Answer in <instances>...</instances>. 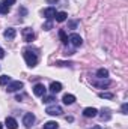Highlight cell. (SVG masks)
Returning <instances> with one entry per match:
<instances>
[{
  "instance_id": "6da1fadb",
  "label": "cell",
  "mask_w": 128,
  "mask_h": 129,
  "mask_svg": "<svg viewBox=\"0 0 128 129\" xmlns=\"http://www.w3.org/2000/svg\"><path fill=\"white\" fill-rule=\"evenodd\" d=\"M23 56H24V60H26V63L29 68H35L36 63H38V56L32 53L30 50H24V53H23Z\"/></svg>"
},
{
  "instance_id": "7a4b0ae2",
  "label": "cell",
  "mask_w": 128,
  "mask_h": 129,
  "mask_svg": "<svg viewBox=\"0 0 128 129\" xmlns=\"http://www.w3.org/2000/svg\"><path fill=\"white\" fill-rule=\"evenodd\" d=\"M23 81H9L8 84H6V90L8 92H17V90H20V89H23Z\"/></svg>"
},
{
  "instance_id": "3957f363",
  "label": "cell",
  "mask_w": 128,
  "mask_h": 129,
  "mask_svg": "<svg viewBox=\"0 0 128 129\" xmlns=\"http://www.w3.org/2000/svg\"><path fill=\"white\" fill-rule=\"evenodd\" d=\"M68 41H69V44H72L74 47H81V44H83V39H81L80 35H77V33H71V35L68 36Z\"/></svg>"
},
{
  "instance_id": "277c9868",
  "label": "cell",
  "mask_w": 128,
  "mask_h": 129,
  "mask_svg": "<svg viewBox=\"0 0 128 129\" xmlns=\"http://www.w3.org/2000/svg\"><path fill=\"white\" fill-rule=\"evenodd\" d=\"M45 113L50 114V116H60V114L63 113V110H62V107H59V105H51V107H47Z\"/></svg>"
},
{
  "instance_id": "5b68a950",
  "label": "cell",
  "mask_w": 128,
  "mask_h": 129,
  "mask_svg": "<svg viewBox=\"0 0 128 129\" xmlns=\"http://www.w3.org/2000/svg\"><path fill=\"white\" fill-rule=\"evenodd\" d=\"M23 38H24L26 42H32L33 39H35V32H33V29H30V27L23 29Z\"/></svg>"
},
{
  "instance_id": "8992f818",
  "label": "cell",
  "mask_w": 128,
  "mask_h": 129,
  "mask_svg": "<svg viewBox=\"0 0 128 129\" xmlns=\"http://www.w3.org/2000/svg\"><path fill=\"white\" fill-rule=\"evenodd\" d=\"M92 84L98 87V89H104V87H107V86H110V80H107V78H99V80H92Z\"/></svg>"
},
{
  "instance_id": "52a82bcc",
  "label": "cell",
  "mask_w": 128,
  "mask_h": 129,
  "mask_svg": "<svg viewBox=\"0 0 128 129\" xmlns=\"http://www.w3.org/2000/svg\"><path fill=\"white\" fill-rule=\"evenodd\" d=\"M33 123H35V116H33L32 113H26L24 117H23V125L26 128H30Z\"/></svg>"
},
{
  "instance_id": "ba28073f",
  "label": "cell",
  "mask_w": 128,
  "mask_h": 129,
  "mask_svg": "<svg viewBox=\"0 0 128 129\" xmlns=\"http://www.w3.org/2000/svg\"><path fill=\"white\" fill-rule=\"evenodd\" d=\"M45 92H47V89H45L44 84H35V87H33V93H35L36 96H44Z\"/></svg>"
},
{
  "instance_id": "9c48e42d",
  "label": "cell",
  "mask_w": 128,
  "mask_h": 129,
  "mask_svg": "<svg viewBox=\"0 0 128 129\" xmlns=\"http://www.w3.org/2000/svg\"><path fill=\"white\" fill-rule=\"evenodd\" d=\"M96 114H98V110L96 108H92V107H88V108L83 110V116L84 117H95Z\"/></svg>"
},
{
  "instance_id": "30bf717a",
  "label": "cell",
  "mask_w": 128,
  "mask_h": 129,
  "mask_svg": "<svg viewBox=\"0 0 128 129\" xmlns=\"http://www.w3.org/2000/svg\"><path fill=\"white\" fill-rule=\"evenodd\" d=\"M5 125H6V128H8V129H17V128H18L17 120H15V119H12V117H6Z\"/></svg>"
},
{
  "instance_id": "8fae6325",
  "label": "cell",
  "mask_w": 128,
  "mask_h": 129,
  "mask_svg": "<svg viewBox=\"0 0 128 129\" xmlns=\"http://www.w3.org/2000/svg\"><path fill=\"white\" fill-rule=\"evenodd\" d=\"M54 15H56V9H54V8H47V9H44V17H45L47 20L54 18Z\"/></svg>"
},
{
  "instance_id": "7c38bea8",
  "label": "cell",
  "mask_w": 128,
  "mask_h": 129,
  "mask_svg": "<svg viewBox=\"0 0 128 129\" xmlns=\"http://www.w3.org/2000/svg\"><path fill=\"white\" fill-rule=\"evenodd\" d=\"M62 90V84L60 83H57V81H54V83H51L50 84V92L54 95V93H59Z\"/></svg>"
},
{
  "instance_id": "4fadbf2b",
  "label": "cell",
  "mask_w": 128,
  "mask_h": 129,
  "mask_svg": "<svg viewBox=\"0 0 128 129\" xmlns=\"http://www.w3.org/2000/svg\"><path fill=\"white\" fill-rule=\"evenodd\" d=\"M3 36H5L8 41H12V39L17 36V32H15V29H6L5 33H3Z\"/></svg>"
},
{
  "instance_id": "5bb4252c",
  "label": "cell",
  "mask_w": 128,
  "mask_h": 129,
  "mask_svg": "<svg viewBox=\"0 0 128 129\" xmlns=\"http://www.w3.org/2000/svg\"><path fill=\"white\" fill-rule=\"evenodd\" d=\"M62 101H63L65 105H71V104H74L75 102V96L74 95H63V98H62Z\"/></svg>"
},
{
  "instance_id": "9a60e30c",
  "label": "cell",
  "mask_w": 128,
  "mask_h": 129,
  "mask_svg": "<svg viewBox=\"0 0 128 129\" xmlns=\"http://www.w3.org/2000/svg\"><path fill=\"white\" fill-rule=\"evenodd\" d=\"M96 77H98V78H107V77H109V71L104 69V68H101V69L96 71Z\"/></svg>"
},
{
  "instance_id": "2e32d148",
  "label": "cell",
  "mask_w": 128,
  "mask_h": 129,
  "mask_svg": "<svg viewBox=\"0 0 128 129\" xmlns=\"http://www.w3.org/2000/svg\"><path fill=\"white\" fill-rule=\"evenodd\" d=\"M66 12H56V15H54V18H56V21H59V23H63L65 20H66Z\"/></svg>"
},
{
  "instance_id": "e0dca14e",
  "label": "cell",
  "mask_w": 128,
  "mask_h": 129,
  "mask_svg": "<svg viewBox=\"0 0 128 129\" xmlns=\"http://www.w3.org/2000/svg\"><path fill=\"white\" fill-rule=\"evenodd\" d=\"M59 36H60L62 44H63V45H68V42H69V41H68V36H66V33H65L63 29H60V30H59Z\"/></svg>"
},
{
  "instance_id": "ac0fdd59",
  "label": "cell",
  "mask_w": 128,
  "mask_h": 129,
  "mask_svg": "<svg viewBox=\"0 0 128 129\" xmlns=\"http://www.w3.org/2000/svg\"><path fill=\"white\" fill-rule=\"evenodd\" d=\"M57 128H59V125H57L56 122H53V120L44 123V129H57Z\"/></svg>"
},
{
  "instance_id": "d6986e66",
  "label": "cell",
  "mask_w": 128,
  "mask_h": 129,
  "mask_svg": "<svg viewBox=\"0 0 128 129\" xmlns=\"http://www.w3.org/2000/svg\"><path fill=\"white\" fill-rule=\"evenodd\" d=\"M99 117H101V120H110V111L109 110H102L101 111V114H99Z\"/></svg>"
},
{
  "instance_id": "ffe728a7",
  "label": "cell",
  "mask_w": 128,
  "mask_h": 129,
  "mask_svg": "<svg viewBox=\"0 0 128 129\" xmlns=\"http://www.w3.org/2000/svg\"><path fill=\"white\" fill-rule=\"evenodd\" d=\"M98 96L101 98V99H113L115 95H113V93H107V92H101Z\"/></svg>"
},
{
  "instance_id": "44dd1931",
  "label": "cell",
  "mask_w": 128,
  "mask_h": 129,
  "mask_svg": "<svg viewBox=\"0 0 128 129\" xmlns=\"http://www.w3.org/2000/svg\"><path fill=\"white\" fill-rule=\"evenodd\" d=\"M8 12H9V6H8V5H5L3 2H0V14H3V15H5V14H8Z\"/></svg>"
},
{
  "instance_id": "7402d4cb",
  "label": "cell",
  "mask_w": 128,
  "mask_h": 129,
  "mask_svg": "<svg viewBox=\"0 0 128 129\" xmlns=\"http://www.w3.org/2000/svg\"><path fill=\"white\" fill-rule=\"evenodd\" d=\"M9 81H11V77H9V75H2V77H0V84H2V86L8 84Z\"/></svg>"
},
{
  "instance_id": "603a6c76",
  "label": "cell",
  "mask_w": 128,
  "mask_h": 129,
  "mask_svg": "<svg viewBox=\"0 0 128 129\" xmlns=\"http://www.w3.org/2000/svg\"><path fill=\"white\" fill-rule=\"evenodd\" d=\"M42 29H44V30H51V29H53V23H51V20H48V21L44 24Z\"/></svg>"
},
{
  "instance_id": "cb8c5ba5",
  "label": "cell",
  "mask_w": 128,
  "mask_h": 129,
  "mask_svg": "<svg viewBox=\"0 0 128 129\" xmlns=\"http://www.w3.org/2000/svg\"><path fill=\"white\" fill-rule=\"evenodd\" d=\"M44 99H42V102H44V104H50V102H53V101H54V96H45V95H44Z\"/></svg>"
},
{
  "instance_id": "d4e9b609",
  "label": "cell",
  "mask_w": 128,
  "mask_h": 129,
  "mask_svg": "<svg viewBox=\"0 0 128 129\" xmlns=\"http://www.w3.org/2000/svg\"><path fill=\"white\" fill-rule=\"evenodd\" d=\"M56 64H57V66H71V62H56Z\"/></svg>"
},
{
  "instance_id": "484cf974",
  "label": "cell",
  "mask_w": 128,
  "mask_h": 129,
  "mask_svg": "<svg viewBox=\"0 0 128 129\" xmlns=\"http://www.w3.org/2000/svg\"><path fill=\"white\" fill-rule=\"evenodd\" d=\"M122 114H128V104L127 102L122 105Z\"/></svg>"
},
{
  "instance_id": "4316f807",
  "label": "cell",
  "mask_w": 128,
  "mask_h": 129,
  "mask_svg": "<svg viewBox=\"0 0 128 129\" xmlns=\"http://www.w3.org/2000/svg\"><path fill=\"white\" fill-rule=\"evenodd\" d=\"M3 3H5V5H8V6H11V5H14V3H15V0H3Z\"/></svg>"
},
{
  "instance_id": "83f0119b",
  "label": "cell",
  "mask_w": 128,
  "mask_h": 129,
  "mask_svg": "<svg viewBox=\"0 0 128 129\" xmlns=\"http://www.w3.org/2000/svg\"><path fill=\"white\" fill-rule=\"evenodd\" d=\"M69 27H71V29H75V27H77V23H75V21L69 23Z\"/></svg>"
},
{
  "instance_id": "f1b7e54d",
  "label": "cell",
  "mask_w": 128,
  "mask_h": 129,
  "mask_svg": "<svg viewBox=\"0 0 128 129\" xmlns=\"http://www.w3.org/2000/svg\"><path fill=\"white\" fill-rule=\"evenodd\" d=\"M5 57V51L2 50V47H0V59H3Z\"/></svg>"
},
{
  "instance_id": "f546056e",
  "label": "cell",
  "mask_w": 128,
  "mask_h": 129,
  "mask_svg": "<svg viewBox=\"0 0 128 129\" xmlns=\"http://www.w3.org/2000/svg\"><path fill=\"white\" fill-rule=\"evenodd\" d=\"M23 95H17V98H15V99H17V101H18V102H20V101H21V99H23Z\"/></svg>"
},
{
  "instance_id": "4dcf8cb0",
  "label": "cell",
  "mask_w": 128,
  "mask_h": 129,
  "mask_svg": "<svg viewBox=\"0 0 128 129\" xmlns=\"http://www.w3.org/2000/svg\"><path fill=\"white\" fill-rule=\"evenodd\" d=\"M20 12H21V14H23V15H26V14H27V11H26V9H24V8H21V9H20Z\"/></svg>"
},
{
  "instance_id": "1f68e13d",
  "label": "cell",
  "mask_w": 128,
  "mask_h": 129,
  "mask_svg": "<svg viewBox=\"0 0 128 129\" xmlns=\"http://www.w3.org/2000/svg\"><path fill=\"white\" fill-rule=\"evenodd\" d=\"M72 120H74V117H71V116H69V117H66V122H72Z\"/></svg>"
},
{
  "instance_id": "d6a6232c",
  "label": "cell",
  "mask_w": 128,
  "mask_h": 129,
  "mask_svg": "<svg viewBox=\"0 0 128 129\" xmlns=\"http://www.w3.org/2000/svg\"><path fill=\"white\" fill-rule=\"evenodd\" d=\"M91 129H104V128H101L99 125H96V126H94V128H91Z\"/></svg>"
},
{
  "instance_id": "836d02e7",
  "label": "cell",
  "mask_w": 128,
  "mask_h": 129,
  "mask_svg": "<svg viewBox=\"0 0 128 129\" xmlns=\"http://www.w3.org/2000/svg\"><path fill=\"white\" fill-rule=\"evenodd\" d=\"M57 0H47V3H56Z\"/></svg>"
},
{
  "instance_id": "e575fe53",
  "label": "cell",
  "mask_w": 128,
  "mask_h": 129,
  "mask_svg": "<svg viewBox=\"0 0 128 129\" xmlns=\"http://www.w3.org/2000/svg\"><path fill=\"white\" fill-rule=\"evenodd\" d=\"M0 129H3V125H2V123H0Z\"/></svg>"
}]
</instances>
